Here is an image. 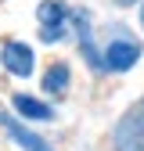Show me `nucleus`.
Wrapping results in <instances>:
<instances>
[{
    "label": "nucleus",
    "instance_id": "5",
    "mask_svg": "<svg viewBox=\"0 0 144 151\" xmlns=\"http://www.w3.org/2000/svg\"><path fill=\"white\" fill-rule=\"evenodd\" d=\"M0 126H4V129H7V133H11V137L18 140V147H25V151H54V147H50L47 140H40V137H36V133H29V129H25V126H18L14 119H7V115H4V111H0Z\"/></svg>",
    "mask_w": 144,
    "mask_h": 151
},
{
    "label": "nucleus",
    "instance_id": "1",
    "mask_svg": "<svg viewBox=\"0 0 144 151\" xmlns=\"http://www.w3.org/2000/svg\"><path fill=\"white\" fill-rule=\"evenodd\" d=\"M112 147L115 151H144V97L130 104V111L115 122L112 129Z\"/></svg>",
    "mask_w": 144,
    "mask_h": 151
},
{
    "label": "nucleus",
    "instance_id": "4",
    "mask_svg": "<svg viewBox=\"0 0 144 151\" xmlns=\"http://www.w3.org/2000/svg\"><path fill=\"white\" fill-rule=\"evenodd\" d=\"M0 61H4V68L11 72V76H32V50L25 47V43H4V50H0Z\"/></svg>",
    "mask_w": 144,
    "mask_h": 151
},
{
    "label": "nucleus",
    "instance_id": "9",
    "mask_svg": "<svg viewBox=\"0 0 144 151\" xmlns=\"http://www.w3.org/2000/svg\"><path fill=\"white\" fill-rule=\"evenodd\" d=\"M119 4H133V0H119Z\"/></svg>",
    "mask_w": 144,
    "mask_h": 151
},
{
    "label": "nucleus",
    "instance_id": "8",
    "mask_svg": "<svg viewBox=\"0 0 144 151\" xmlns=\"http://www.w3.org/2000/svg\"><path fill=\"white\" fill-rule=\"evenodd\" d=\"M65 83H68V65H50L47 72H43V86L50 90V93H65Z\"/></svg>",
    "mask_w": 144,
    "mask_h": 151
},
{
    "label": "nucleus",
    "instance_id": "3",
    "mask_svg": "<svg viewBox=\"0 0 144 151\" xmlns=\"http://www.w3.org/2000/svg\"><path fill=\"white\" fill-rule=\"evenodd\" d=\"M137 58H140V43H133V40H115V43H108V50H104V68H112V72H130L133 65H137Z\"/></svg>",
    "mask_w": 144,
    "mask_h": 151
},
{
    "label": "nucleus",
    "instance_id": "2",
    "mask_svg": "<svg viewBox=\"0 0 144 151\" xmlns=\"http://www.w3.org/2000/svg\"><path fill=\"white\" fill-rule=\"evenodd\" d=\"M36 18H40V40L43 43H58L65 36V25H68V7L58 4V0H43L36 7Z\"/></svg>",
    "mask_w": 144,
    "mask_h": 151
},
{
    "label": "nucleus",
    "instance_id": "7",
    "mask_svg": "<svg viewBox=\"0 0 144 151\" xmlns=\"http://www.w3.org/2000/svg\"><path fill=\"white\" fill-rule=\"evenodd\" d=\"M68 18L76 22L72 29H76V36H79V47H83V54H86V61L97 68L101 61H97V50H94V43H90V14H86V11H72Z\"/></svg>",
    "mask_w": 144,
    "mask_h": 151
},
{
    "label": "nucleus",
    "instance_id": "6",
    "mask_svg": "<svg viewBox=\"0 0 144 151\" xmlns=\"http://www.w3.org/2000/svg\"><path fill=\"white\" fill-rule=\"evenodd\" d=\"M14 111L18 115H25V119H36V122H47V119H54V111H50V104H43V101H36V97H29V93H14Z\"/></svg>",
    "mask_w": 144,
    "mask_h": 151
},
{
    "label": "nucleus",
    "instance_id": "10",
    "mask_svg": "<svg viewBox=\"0 0 144 151\" xmlns=\"http://www.w3.org/2000/svg\"><path fill=\"white\" fill-rule=\"evenodd\" d=\"M140 22H144V11H140Z\"/></svg>",
    "mask_w": 144,
    "mask_h": 151
}]
</instances>
